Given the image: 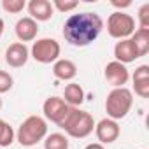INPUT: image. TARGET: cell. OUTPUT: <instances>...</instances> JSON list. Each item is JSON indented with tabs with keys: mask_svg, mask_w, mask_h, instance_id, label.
I'll list each match as a JSON object with an SVG mask.
<instances>
[{
	"mask_svg": "<svg viewBox=\"0 0 149 149\" xmlns=\"http://www.w3.org/2000/svg\"><path fill=\"white\" fill-rule=\"evenodd\" d=\"M104 30V19L97 13L70 14L63 23V37L70 46L86 47L98 39Z\"/></svg>",
	"mask_w": 149,
	"mask_h": 149,
	"instance_id": "cell-1",
	"label": "cell"
},
{
	"mask_svg": "<svg viewBox=\"0 0 149 149\" xmlns=\"http://www.w3.org/2000/svg\"><path fill=\"white\" fill-rule=\"evenodd\" d=\"M72 139H86L95 130V119L90 112L81 111L79 107H68L65 118L58 125Z\"/></svg>",
	"mask_w": 149,
	"mask_h": 149,
	"instance_id": "cell-2",
	"label": "cell"
},
{
	"mask_svg": "<svg viewBox=\"0 0 149 149\" xmlns=\"http://www.w3.org/2000/svg\"><path fill=\"white\" fill-rule=\"evenodd\" d=\"M47 135V121L40 116H28L16 132V140L23 147H32Z\"/></svg>",
	"mask_w": 149,
	"mask_h": 149,
	"instance_id": "cell-3",
	"label": "cell"
},
{
	"mask_svg": "<svg viewBox=\"0 0 149 149\" xmlns=\"http://www.w3.org/2000/svg\"><path fill=\"white\" fill-rule=\"evenodd\" d=\"M133 105V93L132 90L125 88H114L107 98H105V112L109 119H123L128 116V112L132 111Z\"/></svg>",
	"mask_w": 149,
	"mask_h": 149,
	"instance_id": "cell-4",
	"label": "cell"
},
{
	"mask_svg": "<svg viewBox=\"0 0 149 149\" xmlns=\"http://www.w3.org/2000/svg\"><path fill=\"white\" fill-rule=\"evenodd\" d=\"M135 32V18L123 11H116L107 18V33L112 39H130Z\"/></svg>",
	"mask_w": 149,
	"mask_h": 149,
	"instance_id": "cell-5",
	"label": "cell"
},
{
	"mask_svg": "<svg viewBox=\"0 0 149 149\" xmlns=\"http://www.w3.org/2000/svg\"><path fill=\"white\" fill-rule=\"evenodd\" d=\"M61 53V47H60V42L54 40V39H49V37H44V39H37L33 44H32V49H30V56L39 61V63H54L58 60Z\"/></svg>",
	"mask_w": 149,
	"mask_h": 149,
	"instance_id": "cell-6",
	"label": "cell"
},
{
	"mask_svg": "<svg viewBox=\"0 0 149 149\" xmlns=\"http://www.w3.org/2000/svg\"><path fill=\"white\" fill-rule=\"evenodd\" d=\"M104 76H105V81L112 88H125V84L130 79V72H128L126 65H123V63L114 60V61H109L105 65Z\"/></svg>",
	"mask_w": 149,
	"mask_h": 149,
	"instance_id": "cell-7",
	"label": "cell"
},
{
	"mask_svg": "<svg viewBox=\"0 0 149 149\" xmlns=\"http://www.w3.org/2000/svg\"><path fill=\"white\" fill-rule=\"evenodd\" d=\"M67 111H68V105H67V104L63 102V98H60V97H49V98H46L44 104H42L44 118H46L47 121L54 123V125H60V123H61V119L65 118Z\"/></svg>",
	"mask_w": 149,
	"mask_h": 149,
	"instance_id": "cell-8",
	"label": "cell"
},
{
	"mask_svg": "<svg viewBox=\"0 0 149 149\" xmlns=\"http://www.w3.org/2000/svg\"><path fill=\"white\" fill-rule=\"evenodd\" d=\"M119 125L114 119L104 118L98 123H95V135L98 139V144H112L119 137Z\"/></svg>",
	"mask_w": 149,
	"mask_h": 149,
	"instance_id": "cell-9",
	"label": "cell"
},
{
	"mask_svg": "<svg viewBox=\"0 0 149 149\" xmlns=\"http://www.w3.org/2000/svg\"><path fill=\"white\" fill-rule=\"evenodd\" d=\"M28 58H30V49H28L25 44H21V42L11 44V46L7 47V51H6V61H7V65L13 67V68H21V67H25L26 61H28Z\"/></svg>",
	"mask_w": 149,
	"mask_h": 149,
	"instance_id": "cell-10",
	"label": "cell"
},
{
	"mask_svg": "<svg viewBox=\"0 0 149 149\" xmlns=\"http://www.w3.org/2000/svg\"><path fill=\"white\" fill-rule=\"evenodd\" d=\"M26 9H28V14L33 21H49L54 14V9H53V4L49 0H30L26 4Z\"/></svg>",
	"mask_w": 149,
	"mask_h": 149,
	"instance_id": "cell-11",
	"label": "cell"
},
{
	"mask_svg": "<svg viewBox=\"0 0 149 149\" xmlns=\"http://www.w3.org/2000/svg\"><path fill=\"white\" fill-rule=\"evenodd\" d=\"M14 32H16V37L19 39L21 44L32 42V40H35L37 33H39V25L30 16H25V18L18 19V23L14 26Z\"/></svg>",
	"mask_w": 149,
	"mask_h": 149,
	"instance_id": "cell-12",
	"label": "cell"
},
{
	"mask_svg": "<svg viewBox=\"0 0 149 149\" xmlns=\"http://www.w3.org/2000/svg\"><path fill=\"white\" fill-rule=\"evenodd\" d=\"M114 56H116V61H119L123 65L132 63L137 58H140L135 44L132 42V39H123V40L116 42V46H114Z\"/></svg>",
	"mask_w": 149,
	"mask_h": 149,
	"instance_id": "cell-13",
	"label": "cell"
},
{
	"mask_svg": "<svg viewBox=\"0 0 149 149\" xmlns=\"http://www.w3.org/2000/svg\"><path fill=\"white\" fill-rule=\"evenodd\" d=\"M133 91L140 98L149 97V65H140L133 72Z\"/></svg>",
	"mask_w": 149,
	"mask_h": 149,
	"instance_id": "cell-14",
	"label": "cell"
},
{
	"mask_svg": "<svg viewBox=\"0 0 149 149\" xmlns=\"http://www.w3.org/2000/svg\"><path fill=\"white\" fill-rule=\"evenodd\" d=\"M53 76L60 81H72L77 76V65L72 60L67 58H58L53 63Z\"/></svg>",
	"mask_w": 149,
	"mask_h": 149,
	"instance_id": "cell-15",
	"label": "cell"
},
{
	"mask_svg": "<svg viewBox=\"0 0 149 149\" xmlns=\"http://www.w3.org/2000/svg\"><path fill=\"white\" fill-rule=\"evenodd\" d=\"M63 102L68 107H79L84 102V90H83V86L77 84V83L67 84L65 91H63Z\"/></svg>",
	"mask_w": 149,
	"mask_h": 149,
	"instance_id": "cell-16",
	"label": "cell"
},
{
	"mask_svg": "<svg viewBox=\"0 0 149 149\" xmlns=\"http://www.w3.org/2000/svg\"><path fill=\"white\" fill-rule=\"evenodd\" d=\"M130 39H132V42L135 44V47H137V51H139V56H146V54L149 53V30H140V28H137Z\"/></svg>",
	"mask_w": 149,
	"mask_h": 149,
	"instance_id": "cell-17",
	"label": "cell"
},
{
	"mask_svg": "<svg viewBox=\"0 0 149 149\" xmlns=\"http://www.w3.org/2000/svg\"><path fill=\"white\" fill-rule=\"evenodd\" d=\"M44 149H68V139H67V135H63L60 132L46 135V139H44Z\"/></svg>",
	"mask_w": 149,
	"mask_h": 149,
	"instance_id": "cell-18",
	"label": "cell"
},
{
	"mask_svg": "<svg viewBox=\"0 0 149 149\" xmlns=\"http://www.w3.org/2000/svg\"><path fill=\"white\" fill-rule=\"evenodd\" d=\"M14 140H16V132L13 130V126L6 119H0V149L9 147Z\"/></svg>",
	"mask_w": 149,
	"mask_h": 149,
	"instance_id": "cell-19",
	"label": "cell"
},
{
	"mask_svg": "<svg viewBox=\"0 0 149 149\" xmlns=\"http://www.w3.org/2000/svg\"><path fill=\"white\" fill-rule=\"evenodd\" d=\"M2 7L9 14H18L23 9H26V2L25 0H2Z\"/></svg>",
	"mask_w": 149,
	"mask_h": 149,
	"instance_id": "cell-20",
	"label": "cell"
},
{
	"mask_svg": "<svg viewBox=\"0 0 149 149\" xmlns=\"http://www.w3.org/2000/svg\"><path fill=\"white\" fill-rule=\"evenodd\" d=\"M51 4H53V9H56L60 13H70L79 6L77 0H53Z\"/></svg>",
	"mask_w": 149,
	"mask_h": 149,
	"instance_id": "cell-21",
	"label": "cell"
},
{
	"mask_svg": "<svg viewBox=\"0 0 149 149\" xmlns=\"http://www.w3.org/2000/svg\"><path fill=\"white\" fill-rule=\"evenodd\" d=\"M13 84H14V79L9 72L6 70H0V95L2 93H7L13 90Z\"/></svg>",
	"mask_w": 149,
	"mask_h": 149,
	"instance_id": "cell-22",
	"label": "cell"
},
{
	"mask_svg": "<svg viewBox=\"0 0 149 149\" xmlns=\"http://www.w3.org/2000/svg\"><path fill=\"white\" fill-rule=\"evenodd\" d=\"M139 28L149 30V4H144L139 9Z\"/></svg>",
	"mask_w": 149,
	"mask_h": 149,
	"instance_id": "cell-23",
	"label": "cell"
},
{
	"mask_svg": "<svg viewBox=\"0 0 149 149\" xmlns=\"http://www.w3.org/2000/svg\"><path fill=\"white\" fill-rule=\"evenodd\" d=\"M111 4H112L114 7H118V9H125V7H130V6H132L130 0H125V2H118V0H112Z\"/></svg>",
	"mask_w": 149,
	"mask_h": 149,
	"instance_id": "cell-24",
	"label": "cell"
},
{
	"mask_svg": "<svg viewBox=\"0 0 149 149\" xmlns=\"http://www.w3.org/2000/svg\"><path fill=\"white\" fill-rule=\"evenodd\" d=\"M84 149H107L104 144H98V142H93V144H88Z\"/></svg>",
	"mask_w": 149,
	"mask_h": 149,
	"instance_id": "cell-25",
	"label": "cell"
},
{
	"mask_svg": "<svg viewBox=\"0 0 149 149\" xmlns=\"http://www.w3.org/2000/svg\"><path fill=\"white\" fill-rule=\"evenodd\" d=\"M4 28H6V23H4L2 18H0V37H2V33H4Z\"/></svg>",
	"mask_w": 149,
	"mask_h": 149,
	"instance_id": "cell-26",
	"label": "cell"
},
{
	"mask_svg": "<svg viewBox=\"0 0 149 149\" xmlns=\"http://www.w3.org/2000/svg\"><path fill=\"white\" fill-rule=\"evenodd\" d=\"M0 109H2V98H0Z\"/></svg>",
	"mask_w": 149,
	"mask_h": 149,
	"instance_id": "cell-27",
	"label": "cell"
}]
</instances>
